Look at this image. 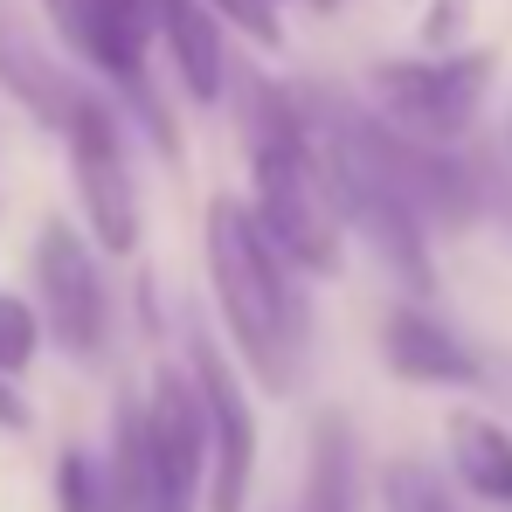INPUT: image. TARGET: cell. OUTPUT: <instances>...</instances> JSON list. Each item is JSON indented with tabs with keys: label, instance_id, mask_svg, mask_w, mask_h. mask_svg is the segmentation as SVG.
<instances>
[{
	"label": "cell",
	"instance_id": "cell-18",
	"mask_svg": "<svg viewBox=\"0 0 512 512\" xmlns=\"http://www.w3.org/2000/svg\"><path fill=\"white\" fill-rule=\"evenodd\" d=\"M464 21H471V0H429V14H423V42L443 56L457 35H464Z\"/></svg>",
	"mask_w": 512,
	"mask_h": 512
},
{
	"label": "cell",
	"instance_id": "cell-15",
	"mask_svg": "<svg viewBox=\"0 0 512 512\" xmlns=\"http://www.w3.org/2000/svg\"><path fill=\"white\" fill-rule=\"evenodd\" d=\"M49 492H56V512H111V492H104V457L97 450H63L56 457V478H49Z\"/></svg>",
	"mask_w": 512,
	"mask_h": 512
},
{
	"label": "cell",
	"instance_id": "cell-16",
	"mask_svg": "<svg viewBox=\"0 0 512 512\" xmlns=\"http://www.w3.org/2000/svg\"><path fill=\"white\" fill-rule=\"evenodd\" d=\"M42 353V319H35V298L21 291H0V374H28Z\"/></svg>",
	"mask_w": 512,
	"mask_h": 512
},
{
	"label": "cell",
	"instance_id": "cell-8",
	"mask_svg": "<svg viewBox=\"0 0 512 512\" xmlns=\"http://www.w3.org/2000/svg\"><path fill=\"white\" fill-rule=\"evenodd\" d=\"M63 42L84 56L90 70H104L132 104H146V56H153V7L146 0H70Z\"/></svg>",
	"mask_w": 512,
	"mask_h": 512
},
{
	"label": "cell",
	"instance_id": "cell-4",
	"mask_svg": "<svg viewBox=\"0 0 512 512\" xmlns=\"http://www.w3.org/2000/svg\"><path fill=\"white\" fill-rule=\"evenodd\" d=\"M63 146H70V167H77V208H84V229L97 256H132L139 250V180H132V153H125V118L90 90L77 104V118L63 125Z\"/></svg>",
	"mask_w": 512,
	"mask_h": 512
},
{
	"label": "cell",
	"instance_id": "cell-13",
	"mask_svg": "<svg viewBox=\"0 0 512 512\" xmlns=\"http://www.w3.org/2000/svg\"><path fill=\"white\" fill-rule=\"evenodd\" d=\"M298 512H360V443H353V423H346L340 409H326L312 423Z\"/></svg>",
	"mask_w": 512,
	"mask_h": 512
},
{
	"label": "cell",
	"instance_id": "cell-17",
	"mask_svg": "<svg viewBox=\"0 0 512 512\" xmlns=\"http://www.w3.org/2000/svg\"><path fill=\"white\" fill-rule=\"evenodd\" d=\"M215 21H229V28H243L250 42H263V49H277L284 42V28H277V0H201Z\"/></svg>",
	"mask_w": 512,
	"mask_h": 512
},
{
	"label": "cell",
	"instance_id": "cell-20",
	"mask_svg": "<svg viewBox=\"0 0 512 512\" xmlns=\"http://www.w3.org/2000/svg\"><path fill=\"white\" fill-rule=\"evenodd\" d=\"M42 7H49V21H56V28L70 21V0H42Z\"/></svg>",
	"mask_w": 512,
	"mask_h": 512
},
{
	"label": "cell",
	"instance_id": "cell-21",
	"mask_svg": "<svg viewBox=\"0 0 512 512\" xmlns=\"http://www.w3.org/2000/svg\"><path fill=\"white\" fill-rule=\"evenodd\" d=\"M506 146H512V118H506Z\"/></svg>",
	"mask_w": 512,
	"mask_h": 512
},
{
	"label": "cell",
	"instance_id": "cell-10",
	"mask_svg": "<svg viewBox=\"0 0 512 512\" xmlns=\"http://www.w3.org/2000/svg\"><path fill=\"white\" fill-rule=\"evenodd\" d=\"M153 7V42H167L173 77L194 104H222L229 90V35L201 0H146Z\"/></svg>",
	"mask_w": 512,
	"mask_h": 512
},
{
	"label": "cell",
	"instance_id": "cell-12",
	"mask_svg": "<svg viewBox=\"0 0 512 512\" xmlns=\"http://www.w3.org/2000/svg\"><path fill=\"white\" fill-rule=\"evenodd\" d=\"M443 443H450V471L471 499L485 506H512V429L485 409H450L443 416Z\"/></svg>",
	"mask_w": 512,
	"mask_h": 512
},
{
	"label": "cell",
	"instance_id": "cell-1",
	"mask_svg": "<svg viewBox=\"0 0 512 512\" xmlns=\"http://www.w3.org/2000/svg\"><path fill=\"white\" fill-rule=\"evenodd\" d=\"M201 256H208V284H215V312L229 326L236 367L256 388L291 395L312 353V298L298 284V270L263 243L243 201L215 194L208 201V229H201Z\"/></svg>",
	"mask_w": 512,
	"mask_h": 512
},
{
	"label": "cell",
	"instance_id": "cell-6",
	"mask_svg": "<svg viewBox=\"0 0 512 512\" xmlns=\"http://www.w3.org/2000/svg\"><path fill=\"white\" fill-rule=\"evenodd\" d=\"M35 319L42 340H56L70 360H97L111 340V284L97 270L90 236L63 215H49L35 236Z\"/></svg>",
	"mask_w": 512,
	"mask_h": 512
},
{
	"label": "cell",
	"instance_id": "cell-11",
	"mask_svg": "<svg viewBox=\"0 0 512 512\" xmlns=\"http://www.w3.org/2000/svg\"><path fill=\"white\" fill-rule=\"evenodd\" d=\"M0 84H7L14 104H28L49 132H63V125L77 118V104L90 97V90L77 84V77L21 28V21H7V14H0Z\"/></svg>",
	"mask_w": 512,
	"mask_h": 512
},
{
	"label": "cell",
	"instance_id": "cell-14",
	"mask_svg": "<svg viewBox=\"0 0 512 512\" xmlns=\"http://www.w3.org/2000/svg\"><path fill=\"white\" fill-rule=\"evenodd\" d=\"M381 506L388 512H464L457 492H450V478L436 464H423V457H395L381 471Z\"/></svg>",
	"mask_w": 512,
	"mask_h": 512
},
{
	"label": "cell",
	"instance_id": "cell-7",
	"mask_svg": "<svg viewBox=\"0 0 512 512\" xmlns=\"http://www.w3.org/2000/svg\"><path fill=\"white\" fill-rule=\"evenodd\" d=\"M187 374L208 409V492L201 512H250L256 485V402L243 388V367L222 353V340L187 333Z\"/></svg>",
	"mask_w": 512,
	"mask_h": 512
},
{
	"label": "cell",
	"instance_id": "cell-9",
	"mask_svg": "<svg viewBox=\"0 0 512 512\" xmlns=\"http://www.w3.org/2000/svg\"><path fill=\"white\" fill-rule=\"evenodd\" d=\"M381 360L395 381H416V388H478L485 381V360L443 319H429L423 305H395L381 319Z\"/></svg>",
	"mask_w": 512,
	"mask_h": 512
},
{
	"label": "cell",
	"instance_id": "cell-2",
	"mask_svg": "<svg viewBox=\"0 0 512 512\" xmlns=\"http://www.w3.org/2000/svg\"><path fill=\"white\" fill-rule=\"evenodd\" d=\"M229 84H243V146H250V201L243 208H250V222L298 277H340L346 229L326 180H319V160L305 146L298 90L270 84V77H243L236 63H229Z\"/></svg>",
	"mask_w": 512,
	"mask_h": 512
},
{
	"label": "cell",
	"instance_id": "cell-19",
	"mask_svg": "<svg viewBox=\"0 0 512 512\" xmlns=\"http://www.w3.org/2000/svg\"><path fill=\"white\" fill-rule=\"evenodd\" d=\"M28 423H35V409H28V395H21V388H14V381L0 374V429H7V436H21Z\"/></svg>",
	"mask_w": 512,
	"mask_h": 512
},
{
	"label": "cell",
	"instance_id": "cell-5",
	"mask_svg": "<svg viewBox=\"0 0 512 512\" xmlns=\"http://www.w3.org/2000/svg\"><path fill=\"white\" fill-rule=\"evenodd\" d=\"M146 436V512H201L208 492V409L187 367H153V388L139 395Z\"/></svg>",
	"mask_w": 512,
	"mask_h": 512
},
{
	"label": "cell",
	"instance_id": "cell-3",
	"mask_svg": "<svg viewBox=\"0 0 512 512\" xmlns=\"http://www.w3.org/2000/svg\"><path fill=\"white\" fill-rule=\"evenodd\" d=\"M492 90V49H443V56H388L367 70L374 118L395 139L416 146H457L478 125V104Z\"/></svg>",
	"mask_w": 512,
	"mask_h": 512
}]
</instances>
